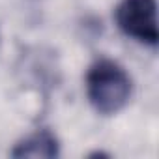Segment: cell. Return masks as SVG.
<instances>
[{"instance_id":"cell-2","label":"cell","mask_w":159,"mask_h":159,"mask_svg":"<svg viewBox=\"0 0 159 159\" xmlns=\"http://www.w3.org/2000/svg\"><path fill=\"white\" fill-rule=\"evenodd\" d=\"M116 25L127 36L144 45L155 47L157 32V2L155 0H122L116 6Z\"/></svg>"},{"instance_id":"cell-1","label":"cell","mask_w":159,"mask_h":159,"mask_svg":"<svg viewBox=\"0 0 159 159\" xmlns=\"http://www.w3.org/2000/svg\"><path fill=\"white\" fill-rule=\"evenodd\" d=\"M133 83L127 71L114 60L94 62L86 75V94L92 107L105 116L120 112L131 98Z\"/></svg>"},{"instance_id":"cell-3","label":"cell","mask_w":159,"mask_h":159,"mask_svg":"<svg viewBox=\"0 0 159 159\" xmlns=\"http://www.w3.org/2000/svg\"><path fill=\"white\" fill-rule=\"evenodd\" d=\"M58 153H60L58 139L49 129H39L28 135L26 139L17 142L15 148L11 150L13 157H47L51 159V157H58Z\"/></svg>"}]
</instances>
